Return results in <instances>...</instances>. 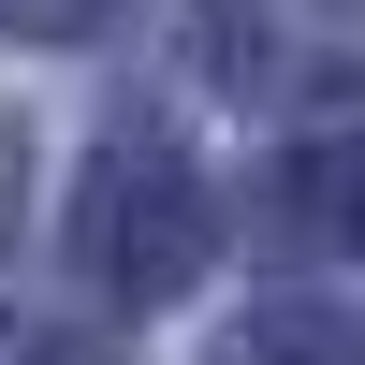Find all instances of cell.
Returning a JSON list of instances; mask_svg holds the SVG:
<instances>
[{
	"label": "cell",
	"instance_id": "cell-1",
	"mask_svg": "<svg viewBox=\"0 0 365 365\" xmlns=\"http://www.w3.org/2000/svg\"><path fill=\"white\" fill-rule=\"evenodd\" d=\"M205 175L161 161V146H117L103 175H88V263H103V292H132V307H161V292L205 278Z\"/></svg>",
	"mask_w": 365,
	"mask_h": 365
},
{
	"label": "cell",
	"instance_id": "cell-2",
	"mask_svg": "<svg viewBox=\"0 0 365 365\" xmlns=\"http://www.w3.org/2000/svg\"><path fill=\"white\" fill-rule=\"evenodd\" d=\"M307 220L322 234H365V146H307Z\"/></svg>",
	"mask_w": 365,
	"mask_h": 365
},
{
	"label": "cell",
	"instance_id": "cell-3",
	"mask_svg": "<svg viewBox=\"0 0 365 365\" xmlns=\"http://www.w3.org/2000/svg\"><path fill=\"white\" fill-rule=\"evenodd\" d=\"M88 15H103V0H0V29H15V44H73Z\"/></svg>",
	"mask_w": 365,
	"mask_h": 365
}]
</instances>
